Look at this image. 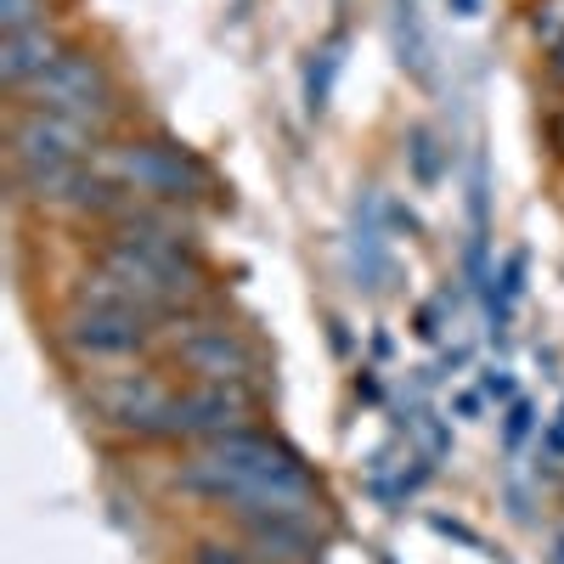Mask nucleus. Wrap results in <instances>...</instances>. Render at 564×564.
Masks as SVG:
<instances>
[{
    "instance_id": "f257e3e1",
    "label": "nucleus",
    "mask_w": 564,
    "mask_h": 564,
    "mask_svg": "<svg viewBox=\"0 0 564 564\" xmlns=\"http://www.w3.org/2000/svg\"><path fill=\"white\" fill-rule=\"evenodd\" d=\"M175 486L193 491L204 502L231 508L238 520L254 513H282V520H322V486L311 480V468L300 463L294 446H282L265 430H231L204 441L198 457H186L175 468Z\"/></svg>"
},
{
    "instance_id": "f03ea898",
    "label": "nucleus",
    "mask_w": 564,
    "mask_h": 564,
    "mask_svg": "<svg viewBox=\"0 0 564 564\" xmlns=\"http://www.w3.org/2000/svg\"><path fill=\"white\" fill-rule=\"evenodd\" d=\"M102 175L159 204H198L215 186V175L175 141H119V148L102 153Z\"/></svg>"
},
{
    "instance_id": "7ed1b4c3",
    "label": "nucleus",
    "mask_w": 564,
    "mask_h": 564,
    "mask_svg": "<svg viewBox=\"0 0 564 564\" xmlns=\"http://www.w3.org/2000/svg\"><path fill=\"white\" fill-rule=\"evenodd\" d=\"M23 108L63 113V119H79V124H90V130H102V124L119 113V97H113V79H108L102 57L74 52V45H68V52L23 90Z\"/></svg>"
},
{
    "instance_id": "20e7f679",
    "label": "nucleus",
    "mask_w": 564,
    "mask_h": 564,
    "mask_svg": "<svg viewBox=\"0 0 564 564\" xmlns=\"http://www.w3.org/2000/svg\"><path fill=\"white\" fill-rule=\"evenodd\" d=\"M97 148V130L63 119V113H40V108H18L7 124V170L12 175H34V170H74Z\"/></svg>"
},
{
    "instance_id": "39448f33",
    "label": "nucleus",
    "mask_w": 564,
    "mask_h": 564,
    "mask_svg": "<svg viewBox=\"0 0 564 564\" xmlns=\"http://www.w3.org/2000/svg\"><path fill=\"white\" fill-rule=\"evenodd\" d=\"M57 339L68 356L79 361H124L141 356L153 345V316H135V311H108V305H68L57 322Z\"/></svg>"
},
{
    "instance_id": "423d86ee",
    "label": "nucleus",
    "mask_w": 564,
    "mask_h": 564,
    "mask_svg": "<svg viewBox=\"0 0 564 564\" xmlns=\"http://www.w3.org/2000/svg\"><path fill=\"white\" fill-rule=\"evenodd\" d=\"M175 395L170 384H159L153 372H130V379H108L97 390V406L108 423L141 435V441H170V412H175Z\"/></svg>"
},
{
    "instance_id": "0eeeda50",
    "label": "nucleus",
    "mask_w": 564,
    "mask_h": 564,
    "mask_svg": "<svg viewBox=\"0 0 564 564\" xmlns=\"http://www.w3.org/2000/svg\"><path fill=\"white\" fill-rule=\"evenodd\" d=\"M175 361L198 384H249L260 372L254 345L238 339L231 327H186V334H175Z\"/></svg>"
},
{
    "instance_id": "6e6552de",
    "label": "nucleus",
    "mask_w": 564,
    "mask_h": 564,
    "mask_svg": "<svg viewBox=\"0 0 564 564\" xmlns=\"http://www.w3.org/2000/svg\"><path fill=\"white\" fill-rule=\"evenodd\" d=\"M243 542L254 564H316L322 536L311 520H282V513H254L243 520Z\"/></svg>"
},
{
    "instance_id": "1a4fd4ad",
    "label": "nucleus",
    "mask_w": 564,
    "mask_h": 564,
    "mask_svg": "<svg viewBox=\"0 0 564 564\" xmlns=\"http://www.w3.org/2000/svg\"><path fill=\"white\" fill-rule=\"evenodd\" d=\"M68 52L63 34L52 23H40V29H18V34H0V79H7L12 90H29L45 68H52L57 57Z\"/></svg>"
},
{
    "instance_id": "9d476101",
    "label": "nucleus",
    "mask_w": 564,
    "mask_h": 564,
    "mask_svg": "<svg viewBox=\"0 0 564 564\" xmlns=\"http://www.w3.org/2000/svg\"><path fill=\"white\" fill-rule=\"evenodd\" d=\"M350 260H356V276H361L356 289H367V294H372V289H384L390 254H384V231L372 226V220H367V226H356V238H350Z\"/></svg>"
},
{
    "instance_id": "9b49d317",
    "label": "nucleus",
    "mask_w": 564,
    "mask_h": 564,
    "mask_svg": "<svg viewBox=\"0 0 564 564\" xmlns=\"http://www.w3.org/2000/svg\"><path fill=\"white\" fill-rule=\"evenodd\" d=\"M491 282H497L491 289V334H502V327L513 322V305L525 300V254H508Z\"/></svg>"
},
{
    "instance_id": "f8f14e48",
    "label": "nucleus",
    "mask_w": 564,
    "mask_h": 564,
    "mask_svg": "<svg viewBox=\"0 0 564 564\" xmlns=\"http://www.w3.org/2000/svg\"><path fill=\"white\" fill-rule=\"evenodd\" d=\"M339 52H345V40H327L322 45V63H311V74H305V108L311 113H322L327 108V97H334V79H339Z\"/></svg>"
},
{
    "instance_id": "ddd939ff",
    "label": "nucleus",
    "mask_w": 564,
    "mask_h": 564,
    "mask_svg": "<svg viewBox=\"0 0 564 564\" xmlns=\"http://www.w3.org/2000/svg\"><path fill=\"white\" fill-rule=\"evenodd\" d=\"M531 430H536V406L525 395H513L508 412H502V452H520L531 441Z\"/></svg>"
},
{
    "instance_id": "4468645a",
    "label": "nucleus",
    "mask_w": 564,
    "mask_h": 564,
    "mask_svg": "<svg viewBox=\"0 0 564 564\" xmlns=\"http://www.w3.org/2000/svg\"><path fill=\"white\" fill-rule=\"evenodd\" d=\"M531 34L547 45V52H558L564 45V0H536L531 7Z\"/></svg>"
},
{
    "instance_id": "2eb2a0df",
    "label": "nucleus",
    "mask_w": 564,
    "mask_h": 564,
    "mask_svg": "<svg viewBox=\"0 0 564 564\" xmlns=\"http://www.w3.org/2000/svg\"><path fill=\"white\" fill-rule=\"evenodd\" d=\"M45 0H0V29L7 34H18V29H40L45 23Z\"/></svg>"
},
{
    "instance_id": "dca6fc26",
    "label": "nucleus",
    "mask_w": 564,
    "mask_h": 564,
    "mask_svg": "<svg viewBox=\"0 0 564 564\" xmlns=\"http://www.w3.org/2000/svg\"><path fill=\"white\" fill-rule=\"evenodd\" d=\"M412 170H417L423 186L441 181V153H435V135H430V130H417V135H412Z\"/></svg>"
},
{
    "instance_id": "f3484780",
    "label": "nucleus",
    "mask_w": 564,
    "mask_h": 564,
    "mask_svg": "<svg viewBox=\"0 0 564 564\" xmlns=\"http://www.w3.org/2000/svg\"><path fill=\"white\" fill-rule=\"evenodd\" d=\"M193 564H254L243 547H231V542H198L193 547Z\"/></svg>"
},
{
    "instance_id": "a211bd4d",
    "label": "nucleus",
    "mask_w": 564,
    "mask_h": 564,
    "mask_svg": "<svg viewBox=\"0 0 564 564\" xmlns=\"http://www.w3.org/2000/svg\"><path fill=\"white\" fill-rule=\"evenodd\" d=\"M480 390H486L491 401H513V372H508V367H486V372H480Z\"/></svg>"
},
{
    "instance_id": "6ab92c4d",
    "label": "nucleus",
    "mask_w": 564,
    "mask_h": 564,
    "mask_svg": "<svg viewBox=\"0 0 564 564\" xmlns=\"http://www.w3.org/2000/svg\"><path fill=\"white\" fill-rule=\"evenodd\" d=\"M542 457H547V463H564V406L553 412V423L542 430Z\"/></svg>"
},
{
    "instance_id": "aec40b11",
    "label": "nucleus",
    "mask_w": 564,
    "mask_h": 564,
    "mask_svg": "<svg viewBox=\"0 0 564 564\" xmlns=\"http://www.w3.org/2000/svg\"><path fill=\"white\" fill-rule=\"evenodd\" d=\"M480 401H486V390H457V395H452V417H457V423H475V417H480Z\"/></svg>"
},
{
    "instance_id": "412c9836",
    "label": "nucleus",
    "mask_w": 564,
    "mask_h": 564,
    "mask_svg": "<svg viewBox=\"0 0 564 564\" xmlns=\"http://www.w3.org/2000/svg\"><path fill=\"white\" fill-rule=\"evenodd\" d=\"M441 536H457V542H468V547H480V536L475 531H468V525H457V520H441V513H435V520H430Z\"/></svg>"
},
{
    "instance_id": "4be33fe9",
    "label": "nucleus",
    "mask_w": 564,
    "mask_h": 564,
    "mask_svg": "<svg viewBox=\"0 0 564 564\" xmlns=\"http://www.w3.org/2000/svg\"><path fill=\"white\" fill-rule=\"evenodd\" d=\"M417 339H441V311H435V305L417 311Z\"/></svg>"
},
{
    "instance_id": "5701e85b",
    "label": "nucleus",
    "mask_w": 564,
    "mask_h": 564,
    "mask_svg": "<svg viewBox=\"0 0 564 564\" xmlns=\"http://www.w3.org/2000/svg\"><path fill=\"white\" fill-rule=\"evenodd\" d=\"M480 7H486V0H446L452 18H480Z\"/></svg>"
},
{
    "instance_id": "b1692460",
    "label": "nucleus",
    "mask_w": 564,
    "mask_h": 564,
    "mask_svg": "<svg viewBox=\"0 0 564 564\" xmlns=\"http://www.w3.org/2000/svg\"><path fill=\"white\" fill-rule=\"evenodd\" d=\"M547 74H553V79H558V85H564V45H558V52H553V57H547Z\"/></svg>"
},
{
    "instance_id": "393cba45",
    "label": "nucleus",
    "mask_w": 564,
    "mask_h": 564,
    "mask_svg": "<svg viewBox=\"0 0 564 564\" xmlns=\"http://www.w3.org/2000/svg\"><path fill=\"white\" fill-rule=\"evenodd\" d=\"M553 564H564V536H558V547H553Z\"/></svg>"
},
{
    "instance_id": "a878e982",
    "label": "nucleus",
    "mask_w": 564,
    "mask_h": 564,
    "mask_svg": "<svg viewBox=\"0 0 564 564\" xmlns=\"http://www.w3.org/2000/svg\"><path fill=\"white\" fill-rule=\"evenodd\" d=\"M384 564H395V558H384Z\"/></svg>"
}]
</instances>
